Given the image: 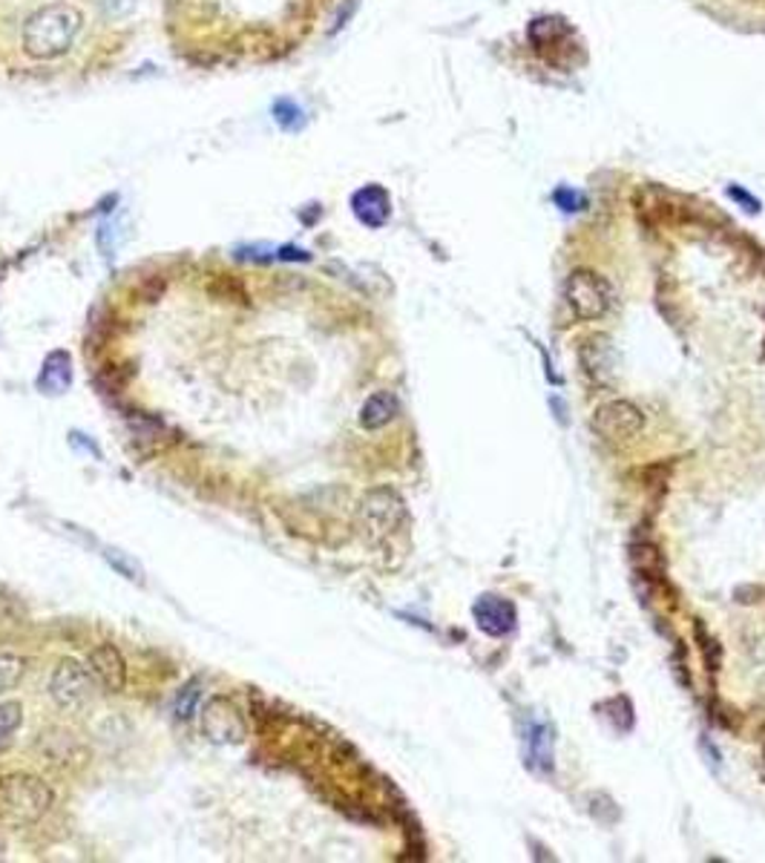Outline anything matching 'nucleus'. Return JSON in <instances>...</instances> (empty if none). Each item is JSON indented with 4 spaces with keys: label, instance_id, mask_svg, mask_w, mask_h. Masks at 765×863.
<instances>
[{
    "label": "nucleus",
    "instance_id": "nucleus-1",
    "mask_svg": "<svg viewBox=\"0 0 765 863\" xmlns=\"http://www.w3.org/2000/svg\"><path fill=\"white\" fill-rule=\"evenodd\" d=\"M81 30V12L66 3L38 9L23 27V50L38 61L61 59Z\"/></svg>",
    "mask_w": 765,
    "mask_h": 863
},
{
    "label": "nucleus",
    "instance_id": "nucleus-2",
    "mask_svg": "<svg viewBox=\"0 0 765 863\" xmlns=\"http://www.w3.org/2000/svg\"><path fill=\"white\" fill-rule=\"evenodd\" d=\"M50 783L30 771H15L0 780V820L7 827H32L52 809Z\"/></svg>",
    "mask_w": 765,
    "mask_h": 863
},
{
    "label": "nucleus",
    "instance_id": "nucleus-3",
    "mask_svg": "<svg viewBox=\"0 0 765 863\" xmlns=\"http://www.w3.org/2000/svg\"><path fill=\"white\" fill-rule=\"evenodd\" d=\"M564 299H567V305H570L576 317L599 319L610 312L614 291H610L605 276L593 274V271L587 269H578L564 280Z\"/></svg>",
    "mask_w": 765,
    "mask_h": 863
},
{
    "label": "nucleus",
    "instance_id": "nucleus-4",
    "mask_svg": "<svg viewBox=\"0 0 765 863\" xmlns=\"http://www.w3.org/2000/svg\"><path fill=\"white\" fill-rule=\"evenodd\" d=\"M93 676L81 662L61 660L50 676V697L61 712H81L93 699Z\"/></svg>",
    "mask_w": 765,
    "mask_h": 863
},
{
    "label": "nucleus",
    "instance_id": "nucleus-5",
    "mask_svg": "<svg viewBox=\"0 0 765 863\" xmlns=\"http://www.w3.org/2000/svg\"><path fill=\"white\" fill-rule=\"evenodd\" d=\"M645 427V414L628 403V400H610L596 412L593 418V429L607 441H628V438L639 435Z\"/></svg>",
    "mask_w": 765,
    "mask_h": 863
},
{
    "label": "nucleus",
    "instance_id": "nucleus-6",
    "mask_svg": "<svg viewBox=\"0 0 765 863\" xmlns=\"http://www.w3.org/2000/svg\"><path fill=\"white\" fill-rule=\"evenodd\" d=\"M202 732L213 743H242L245 740V719L237 712V705L224 697H210L202 714Z\"/></svg>",
    "mask_w": 765,
    "mask_h": 863
},
{
    "label": "nucleus",
    "instance_id": "nucleus-7",
    "mask_svg": "<svg viewBox=\"0 0 765 863\" xmlns=\"http://www.w3.org/2000/svg\"><path fill=\"white\" fill-rule=\"evenodd\" d=\"M553 748H556V732L547 719L530 717L524 726V757L535 771L549 775L553 771Z\"/></svg>",
    "mask_w": 765,
    "mask_h": 863
},
{
    "label": "nucleus",
    "instance_id": "nucleus-8",
    "mask_svg": "<svg viewBox=\"0 0 765 863\" xmlns=\"http://www.w3.org/2000/svg\"><path fill=\"white\" fill-rule=\"evenodd\" d=\"M472 617H475L478 628L490 636H506L515 628V604L504 596H481L472 608Z\"/></svg>",
    "mask_w": 765,
    "mask_h": 863
},
{
    "label": "nucleus",
    "instance_id": "nucleus-9",
    "mask_svg": "<svg viewBox=\"0 0 765 863\" xmlns=\"http://www.w3.org/2000/svg\"><path fill=\"white\" fill-rule=\"evenodd\" d=\"M87 665L95 680L102 682L107 691H113V694L124 691V685H127V665H124V656L116 645H109V642L95 645L90 651Z\"/></svg>",
    "mask_w": 765,
    "mask_h": 863
},
{
    "label": "nucleus",
    "instance_id": "nucleus-10",
    "mask_svg": "<svg viewBox=\"0 0 765 863\" xmlns=\"http://www.w3.org/2000/svg\"><path fill=\"white\" fill-rule=\"evenodd\" d=\"M363 518H366L375 530L389 533L395 530L400 518H404V504H400L398 495L389 493V490H377V493H371L363 501Z\"/></svg>",
    "mask_w": 765,
    "mask_h": 863
},
{
    "label": "nucleus",
    "instance_id": "nucleus-11",
    "mask_svg": "<svg viewBox=\"0 0 765 863\" xmlns=\"http://www.w3.org/2000/svg\"><path fill=\"white\" fill-rule=\"evenodd\" d=\"M354 217L360 219L366 228H380L386 225V219L391 213L389 193L380 188V185H366L352 197Z\"/></svg>",
    "mask_w": 765,
    "mask_h": 863
},
{
    "label": "nucleus",
    "instance_id": "nucleus-12",
    "mask_svg": "<svg viewBox=\"0 0 765 863\" xmlns=\"http://www.w3.org/2000/svg\"><path fill=\"white\" fill-rule=\"evenodd\" d=\"M581 364H585V371L590 375V380H596V383H610V375L616 371V355L614 349H610V343H607L605 337H593L585 349H581Z\"/></svg>",
    "mask_w": 765,
    "mask_h": 863
},
{
    "label": "nucleus",
    "instance_id": "nucleus-13",
    "mask_svg": "<svg viewBox=\"0 0 765 863\" xmlns=\"http://www.w3.org/2000/svg\"><path fill=\"white\" fill-rule=\"evenodd\" d=\"M400 403L391 392H375L363 403L360 409V427L363 429H382L398 418Z\"/></svg>",
    "mask_w": 765,
    "mask_h": 863
},
{
    "label": "nucleus",
    "instance_id": "nucleus-14",
    "mask_svg": "<svg viewBox=\"0 0 765 863\" xmlns=\"http://www.w3.org/2000/svg\"><path fill=\"white\" fill-rule=\"evenodd\" d=\"M38 386L50 394L64 392L66 386H70V355H66V351H52V355L46 357Z\"/></svg>",
    "mask_w": 765,
    "mask_h": 863
},
{
    "label": "nucleus",
    "instance_id": "nucleus-15",
    "mask_svg": "<svg viewBox=\"0 0 765 863\" xmlns=\"http://www.w3.org/2000/svg\"><path fill=\"white\" fill-rule=\"evenodd\" d=\"M23 723L21 703H0V746L12 743L15 732Z\"/></svg>",
    "mask_w": 765,
    "mask_h": 863
},
{
    "label": "nucleus",
    "instance_id": "nucleus-16",
    "mask_svg": "<svg viewBox=\"0 0 765 863\" xmlns=\"http://www.w3.org/2000/svg\"><path fill=\"white\" fill-rule=\"evenodd\" d=\"M23 665L27 662L15 656V653H0V694H7V691H12L21 682Z\"/></svg>",
    "mask_w": 765,
    "mask_h": 863
},
{
    "label": "nucleus",
    "instance_id": "nucleus-17",
    "mask_svg": "<svg viewBox=\"0 0 765 863\" xmlns=\"http://www.w3.org/2000/svg\"><path fill=\"white\" fill-rule=\"evenodd\" d=\"M199 697H202V682H199V680L188 682V685H185V688H181L179 694H176V705H174L176 717H179V719L193 717L196 703H199Z\"/></svg>",
    "mask_w": 765,
    "mask_h": 863
},
{
    "label": "nucleus",
    "instance_id": "nucleus-18",
    "mask_svg": "<svg viewBox=\"0 0 765 863\" xmlns=\"http://www.w3.org/2000/svg\"><path fill=\"white\" fill-rule=\"evenodd\" d=\"M274 118L282 130H300V127L305 124L303 109L296 107L294 102H276L274 104Z\"/></svg>",
    "mask_w": 765,
    "mask_h": 863
},
{
    "label": "nucleus",
    "instance_id": "nucleus-19",
    "mask_svg": "<svg viewBox=\"0 0 765 863\" xmlns=\"http://www.w3.org/2000/svg\"><path fill=\"white\" fill-rule=\"evenodd\" d=\"M93 3L109 21H122V18L133 15V9H136V0H93Z\"/></svg>",
    "mask_w": 765,
    "mask_h": 863
},
{
    "label": "nucleus",
    "instance_id": "nucleus-20",
    "mask_svg": "<svg viewBox=\"0 0 765 863\" xmlns=\"http://www.w3.org/2000/svg\"><path fill=\"white\" fill-rule=\"evenodd\" d=\"M107 561L113 567H116L118 573L127 576V579H130V581H142V570H138L136 565H130V561L124 559V556L118 550H107Z\"/></svg>",
    "mask_w": 765,
    "mask_h": 863
},
{
    "label": "nucleus",
    "instance_id": "nucleus-21",
    "mask_svg": "<svg viewBox=\"0 0 765 863\" xmlns=\"http://www.w3.org/2000/svg\"><path fill=\"white\" fill-rule=\"evenodd\" d=\"M556 202L562 204L564 211H578V208H585V199L578 197V193H573V190H567V188L556 190Z\"/></svg>",
    "mask_w": 765,
    "mask_h": 863
}]
</instances>
